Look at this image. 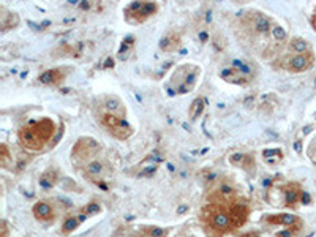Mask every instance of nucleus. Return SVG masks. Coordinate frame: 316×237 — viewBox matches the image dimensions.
I'll return each mask as SVG.
<instances>
[{"label": "nucleus", "mask_w": 316, "mask_h": 237, "mask_svg": "<svg viewBox=\"0 0 316 237\" xmlns=\"http://www.w3.org/2000/svg\"><path fill=\"white\" fill-rule=\"evenodd\" d=\"M54 132H56V125L51 118H41V121H34L21 128L18 139L23 147L38 152V150H43L48 141H51Z\"/></svg>", "instance_id": "nucleus-1"}, {"label": "nucleus", "mask_w": 316, "mask_h": 237, "mask_svg": "<svg viewBox=\"0 0 316 237\" xmlns=\"http://www.w3.org/2000/svg\"><path fill=\"white\" fill-rule=\"evenodd\" d=\"M204 220L207 228L215 234H226L234 229V224L230 215V209L223 206V202H214L204 210Z\"/></svg>", "instance_id": "nucleus-2"}, {"label": "nucleus", "mask_w": 316, "mask_h": 237, "mask_svg": "<svg viewBox=\"0 0 316 237\" xmlns=\"http://www.w3.org/2000/svg\"><path fill=\"white\" fill-rule=\"evenodd\" d=\"M199 74V68L193 67L190 63H185V65L179 67L176 70V73L172 74L171 84L176 85V92L177 93H187L188 90H191L196 84V79H198Z\"/></svg>", "instance_id": "nucleus-3"}, {"label": "nucleus", "mask_w": 316, "mask_h": 237, "mask_svg": "<svg viewBox=\"0 0 316 237\" xmlns=\"http://www.w3.org/2000/svg\"><path fill=\"white\" fill-rule=\"evenodd\" d=\"M101 124L106 127V130L110 132L114 138L121 139V141H125L130 136L133 135V128L127 122V118H122L119 115L104 112L101 115Z\"/></svg>", "instance_id": "nucleus-4"}, {"label": "nucleus", "mask_w": 316, "mask_h": 237, "mask_svg": "<svg viewBox=\"0 0 316 237\" xmlns=\"http://www.w3.org/2000/svg\"><path fill=\"white\" fill-rule=\"evenodd\" d=\"M158 12V5L154 2H135L125 10V19L130 24H143L150 16Z\"/></svg>", "instance_id": "nucleus-5"}, {"label": "nucleus", "mask_w": 316, "mask_h": 237, "mask_svg": "<svg viewBox=\"0 0 316 237\" xmlns=\"http://www.w3.org/2000/svg\"><path fill=\"white\" fill-rule=\"evenodd\" d=\"M314 54L313 51L303 52V54H292L283 60V68H286L291 73H303L308 71L314 65Z\"/></svg>", "instance_id": "nucleus-6"}, {"label": "nucleus", "mask_w": 316, "mask_h": 237, "mask_svg": "<svg viewBox=\"0 0 316 237\" xmlns=\"http://www.w3.org/2000/svg\"><path fill=\"white\" fill-rule=\"evenodd\" d=\"M245 24L250 27V30L255 32V34L258 35H267L272 32V21L263 15V13H259V12H250L247 19H245Z\"/></svg>", "instance_id": "nucleus-7"}, {"label": "nucleus", "mask_w": 316, "mask_h": 237, "mask_svg": "<svg viewBox=\"0 0 316 237\" xmlns=\"http://www.w3.org/2000/svg\"><path fill=\"white\" fill-rule=\"evenodd\" d=\"M230 215H231V220L234 224V229L239 228V226H242L247 220H248V215H250V209L247 204L242 202H231L230 206Z\"/></svg>", "instance_id": "nucleus-8"}, {"label": "nucleus", "mask_w": 316, "mask_h": 237, "mask_svg": "<svg viewBox=\"0 0 316 237\" xmlns=\"http://www.w3.org/2000/svg\"><path fill=\"white\" fill-rule=\"evenodd\" d=\"M68 73H70V68H52V70L41 73L38 76V81L41 84H46V85H59L65 78H67Z\"/></svg>", "instance_id": "nucleus-9"}, {"label": "nucleus", "mask_w": 316, "mask_h": 237, "mask_svg": "<svg viewBox=\"0 0 316 237\" xmlns=\"http://www.w3.org/2000/svg\"><path fill=\"white\" fill-rule=\"evenodd\" d=\"M281 193H283V196H285V206L294 207L299 201H302V196L305 191L300 188L299 184H288L286 187H283Z\"/></svg>", "instance_id": "nucleus-10"}, {"label": "nucleus", "mask_w": 316, "mask_h": 237, "mask_svg": "<svg viewBox=\"0 0 316 237\" xmlns=\"http://www.w3.org/2000/svg\"><path fill=\"white\" fill-rule=\"evenodd\" d=\"M222 78L228 82H233V84H237V85H247L252 82L255 78L248 76V74H244L242 71L236 70L234 67L228 68V70H223L222 71Z\"/></svg>", "instance_id": "nucleus-11"}, {"label": "nucleus", "mask_w": 316, "mask_h": 237, "mask_svg": "<svg viewBox=\"0 0 316 237\" xmlns=\"http://www.w3.org/2000/svg\"><path fill=\"white\" fill-rule=\"evenodd\" d=\"M266 221L270 223V224H281V226H286V228H289V226H294V224L300 223V220L296 217V215H292V213L267 215V217H266Z\"/></svg>", "instance_id": "nucleus-12"}, {"label": "nucleus", "mask_w": 316, "mask_h": 237, "mask_svg": "<svg viewBox=\"0 0 316 237\" xmlns=\"http://www.w3.org/2000/svg\"><path fill=\"white\" fill-rule=\"evenodd\" d=\"M103 106H104L106 112H110V114L119 115V117H122V118H125V115H127L125 106H124V103L121 100L117 98V96H110V98H106L104 103H103Z\"/></svg>", "instance_id": "nucleus-13"}, {"label": "nucleus", "mask_w": 316, "mask_h": 237, "mask_svg": "<svg viewBox=\"0 0 316 237\" xmlns=\"http://www.w3.org/2000/svg\"><path fill=\"white\" fill-rule=\"evenodd\" d=\"M230 161H231V165L239 166L245 171L255 169V157L250 154H233L230 157Z\"/></svg>", "instance_id": "nucleus-14"}, {"label": "nucleus", "mask_w": 316, "mask_h": 237, "mask_svg": "<svg viewBox=\"0 0 316 237\" xmlns=\"http://www.w3.org/2000/svg\"><path fill=\"white\" fill-rule=\"evenodd\" d=\"M34 215L37 217V220L40 221H51L54 218V210H52V206L45 201H40L37 202L34 206Z\"/></svg>", "instance_id": "nucleus-15"}, {"label": "nucleus", "mask_w": 316, "mask_h": 237, "mask_svg": "<svg viewBox=\"0 0 316 237\" xmlns=\"http://www.w3.org/2000/svg\"><path fill=\"white\" fill-rule=\"evenodd\" d=\"M180 46V37L176 32H169L168 35H165L160 41V49L165 52H172Z\"/></svg>", "instance_id": "nucleus-16"}, {"label": "nucleus", "mask_w": 316, "mask_h": 237, "mask_svg": "<svg viewBox=\"0 0 316 237\" xmlns=\"http://www.w3.org/2000/svg\"><path fill=\"white\" fill-rule=\"evenodd\" d=\"M87 218V215L82 212L81 215H73V217H68L62 224V232L63 234H71L73 231H76L79 228V224Z\"/></svg>", "instance_id": "nucleus-17"}, {"label": "nucleus", "mask_w": 316, "mask_h": 237, "mask_svg": "<svg viewBox=\"0 0 316 237\" xmlns=\"http://www.w3.org/2000/svg\"><path fill=\"white\" fill-rule=\"evenodd\" d=\"M263 158H264L266 163L274 166V165H278L280 161H281L283 152H281L280 149H266L264 152H263Z\"/></svg>", "instance_id": "nucleus-18"}, {"label": "nucleus", "mask_w": 316, "mask_h": 237, "mask_svg": "<svg viewBox=\"0 0 316 237\" xmlns=\"http://www.w3.org/2000/svg\"><path fill=\"white\" fill-rule=\"evenodd\" d=\"M289 48H291V51H292L294 54H303V52L311 51L310 43H308L307 40H303V38H292Z\"/></svg>", "instance_id": "nucleus-19"}, {"label": "nucleus", "mask_w": 316, "mask_h": 237, "mask_svg": "<svg viewBox=\"0 0 316 237\" xmlns=\"http://www.w3.org/2000/svg\"><path fill=\"white\" fill-rule=\"evenodd\" d=\"M204 107H205V100L202 98V96H199V98H196L191 104H190V109H188V115L191 121H196L204 111Z\"/></svg>", "instance_id": "nucleus-20"}, {"label": "nucleus", "mask_w": 316, "mask_h": 237, "mask_svg": "<svg viewBox=\"0 0 316 237\" xmlns=\"http://www.w3.org/2000/svg\"><path fill=\"white\" fill-rule=\"evenodd\" d=\"M133 46H135V38H133V37L125 38L124 43H122V46H121V49H119L117 57L121 59V60H127V59L130 57V54H132Z\"/></svg>", "instance_id": "nucleus-21"}, {"label": "nucleus", "mask_w": 316, "mask_h": 237, "mask_svg": "<svg viewBox=\"0 0 316 237\" xmlns=\"http://www.w3.org/2000/svg\"><path fill=\"white\" fill-rule=\"evenodd\" d=\"M103 169H104V166H103L101 161L90 160L89 163L85 165V174L90 176V177H98V176H101Z\"/></svg>", "instance_id": "nucleus-22"}, {"label": "nucleus", "mask_w": 316, "mask_h": 237, "mask_svg": "<svg viewBox=\"0 0 316 237\" xmlns=\"http://www.w3.org/2000/svg\"><path fill=\"white\" fill-rule=\"evenodd\" d=\"M300 229H302V221L297 223V224H294V226H289V228H286V229H281L278 234H275V237H297Z\"/></svg>", "instance_id": "nucleus-23"}, {"label": "nucleus", "mask_w": 316, "mask_h": 237, "mask_svg": "<svg viewBox=\"0 0 316 237\" xmlns=\"http://www.w3.org/2000/svg\"><path fill=\"white\" fill-rule=\"evenodd\" d=\"M144 234H146V237H166L168 229L158 228V226H150V228L144 229Z\"/></svg>", "instance_id": "nucleus-24"}, {"label": "nucleus", "mask_w": 316, "mask_h": 237, "mask_svg": "<svg viewBox=\"0 0 316 237\" xmlns=\"http://www.w3.org/2000/svg\"><path fill=\"white\" fill-rule=\"evenodd\" d=\"M54 184H56V174L51 171H48L46 174H43L40 179V185L45 188H51V187H54Z\"/></svg>", "instance_id": "nucleus-25"}, {"label": "nucleus", "mask_w": 316, "mask_h": 237, "mask_svg": "<svg viewBox=\"0 0 316 237\" xmlns=\"http://www.w3.org/2000/svg\"><path fill=\"white\" fill-rule=\"evenodd\" d=\"M272 37H274V40H277V41H280V43H283L286 40V30L283 29L281 26H278V24H274L272 26Z\"/></svg>", "instance_id": "nucleus-26"}, {"label": "nucleus", "mask_w": 316, "mask_h": 237, "mask_svg": "<svg viewBox=\"0 0 316 237\" xmlns=\"http://www.w3.org/2000/svg\"><path fill=\"white\" fill-rule=\"evenodd\" d=\"M0 163H2V166H8L10 163V152H8V147L7 144H2L0 146Z\"/></svg>", "instance_id": "nucleus-27"}, {"label": "nucleus", "mask_w": 316, "mask_h": 237, "mask_svg": "<svg viewBox=\"0 0 316 237\" xmlns=\"http://www.w3.org/2000/svg\"><path fill=\"white\" fill-rule=\"evenodd\" d=\"M155 171H157V165L155 163H152V165H149V166H146L143 171H139V177H149V176H152V174H155Z\"/></svg>", "instance_id": "nucleus-28"}, {"label": "nucleus", "mask_w": 316, "mask_h": 237, "mask_svg": "<svg viewBox=\"0 0 316 237\" xmlns=\"http://www.w3.org/2000/svg\"><path fill=\"white\" fill-rule=\"evenodd\" d=\"M96 212H100V206H98L96 202H90L89 206L84 207V213L87 215V217H90V215H93Z\"/></svg>", "instance_id": "nucleus-29"}, {"label": "nucleus", "mask_w": 316, "mask_h": 237, "mask_svg": "<svg viewBox=\"0 0 316 237\" xmlns=\"http://www.w3.org/2000/svg\"><path fill=\"white\" fill-rule=\"evenodd\" d=\"M185 210H187V206H182V207L177 210V213H182V212H185Z\"/></svg>", "instance_id": "nucleus-30"}, {"label": "nucleus", "mask_w": 316, "mask_h": 237, "mask_svg": "<svg viewBox=\"0 0 316 237\" xmlns=\"http://www.w3.org/2000/svg\"><path fill=\"white\" fill-rule=\"evenodd\" d=\"M244 237H259V235H256V234H247V235H244Z\"/></svg>", "instance_id": "nucleus-31"}]
</instances>
